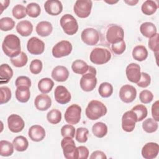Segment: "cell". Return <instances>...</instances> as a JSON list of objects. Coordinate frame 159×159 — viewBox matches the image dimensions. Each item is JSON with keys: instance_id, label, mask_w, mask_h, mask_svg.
Instances as JSON below:
<instances>
[{"instance_id": "7dc6e473", "label": "cell", "mask_w": 159, "mask_h": 159, "mask_svg": "<svg viewBox=\"0 0 159 159\" xmlns=\"http://www.w3.org/2000/svg\"><path fill=\"white\" fill-rule=\"evenodd\" d=\"M61 134L63 137H70L73 138L75 134V129L72 125H65L61 129Z\"/></svg>"}, {"instance_id": "bcb514c9", "label": "cell", "mask_w": 159, "mask_h": 159, "mask_svg": "<svg viewBox=\"0 0 159 159\" xmlns=\"http://www.w3.org/2000/svg\"><path fill=\"white\" fill-rule=\"evenodd\" d=\"M153 99V94L150 91L145 89L139 94V99L143 104L150 103Z\"/></svg>"}, {"instance_id": "f907efd6", "label": "cell", "mask_w": 159, "mask_h": 159, "mask_svg": "<svg viewBox=\"0 0 159 159\" xmlns=\"http://www.w3.org/2000/svg\"><path fill=\"white\" fill-rule=\"evenodd\" d=\"M111 48L112 52L116 55H120L123 53L126 48V45L124 40H122L118 43L112 44Z\"/></svg>"}, {"instance_id": "5bb4252c", "label": "cell", "mask_w": 159, "mask_h": 159, "mask_svg": "<svg viewBox=\"0 0 159 159\" xmlns=\"http://www.w3.org/2000/svg\"><path fill=\"white\" fill-rule=\"evenodd\" d=\"M27 48L30 54L38 55L43 53L45 44L39 38L33 37L29 39L27 43Z\"/></svg>"}, {"instance_id": "e575fe53", "label": "cell", "mask_w": 159, "mask_h": 159, "mask_svg": "<svg viewBox=\"0 0 159 159\" xmlns=\"http://www.w3.org/2000/svg\"><path fill=\"white\" fill-rule=\"evenodd\" d=\"M10 60L11 63L14 66L20 68L24 66L27 64L28 61V57L24 52H21L19 55L13 58H11Z\"/></svg>"}, {"instance_id": "44dd1931", "label": "cell", "mask_w": 159, "mask_h": 159, "mask_svg": "<svg viewBox=\"0 0 159 159\" xmlns=\"http://www.w3.org/2000/svg\"><path fill=\"white\" fill-rule=\"evenodd\" d=\"M28 135L32 141L40 142L45 138V130L40 125H34L29 128Z\"/></svg>"}, {"instance_id": "d6986e66", "label": "cell", "mask_w": 159, "mask_h": 159, "mask_svg": "<svg viewBox=\"0 0 159 159\" xmlns=\"http://www.w3.org/2000/svg\"><path fill=\"white\" fill-rule=\"evenodd\" d=\"M45 11L51 16H57L63 11V5L58 0H48L44 3Z\"/></svg>"}, {"instance_id": "30bf717a", "label": "cell", "mask_w": 159, "mask_h": 159, "mask_svg": "<svg viewBox=\"0 0 159 159\" xmlns=\"http://www.w3.org/2000/svg\"><path fill=\"white\" fill-rule=\"evenodd\" d=\"M72 48V45L69 41L61 40L53 46L52 52L55 58H61L70 55Z\"/></svg>"}, {"instance_id": "816d5d0a", "label": "cell", "mask_w": 159, "mask_h": 159, "mask_svg": "<svg viewBox=\"0 0 159 159\" xmlns=\"http://www.w3.org/2000/svg\"><path fill=\"white\" fill-rule=\"evenodd\" d=\"M15 85L18 86H27L30 88L31 86V81L30 78L25 76H20L17 77L15 81Z\"/></svg>"}, {"instance_id": "d590c367", "label": "cell", "mask_w": 159, "mask_h": 159, "mask_svg": "<svg viewBox=\"0 0 159 159\" xmlns=\"http://www.w3.org/2000/svg\"><path fill=\"white\" fill-rule=\"evenodd\" d=\"M158 124L156 120L152 118L145 120L142 123V128L147 133H153L157 130Z\"/></svg>"}, {"instance_id": "ac0fdd59", "label": "cell", "mask_w": 159, "mask_h": 159, "mask_svg": "<svg viewBox=\"0 0 159 159\" xmlns=\"http://www.w3.org/2000/svg\"><path fill=\"white\" fill-rule=\"evenodd\" d=\"M159 152V145L157 143L148 142L142 147L141 153L145 159H153L157 157Z\"/></svg>"}, {"instance_id": "1f68e13d", "label": "cell", "mask_w": 159, "mask_h": 159, "mask_svg": "<svg viewBox=\"0 0 159 159\" xmlns=\"http://www.w3.org/2000/svg\"><path fill=\"white\" fill-rule=\"evenodd\" d=\"M158 9V5L154 1L147 0L142 5V12L147 16H151L154 14Z\"/></svg>"}, {"instance_id": "cb8c5ba5", "label": "cell", "mask_w": 159, "mask_h": 159, "mask_svg": "<svg viewBox=\"0 0 159 159\" xmlns=\"http://www.w3.org/2000/svg\"><path fill=\"white\" fill-rule=\"evenodd\" d=\"M13 76V70L7 63L0 66V83L1 84L7 83Z\"/></svg>"}, {"instance_id": "8fae6325", "label": "cell", "mask_w": 159, "mask_h": 159, "mask_svg": "<svg viewBox=\"0 0 159 159\" xmlns=\"http://www.w3.org/2000/svg\"><path fill=\"white\" fill-rule=\"evenodd\" d=\"M137 122L136 114L132 110L126 111L122 117V128L124 131L130 132L134 130Z\"/></svg>"}, {"instance_id": "83f0119b", "label": "cell", "mask_w": 159, "mask_h": 159, "mask_svg": "<svg viewBox=\"0 0 159 159\" xmlns=\"http://www.w3.org/2000/svg\"><path fill=\"white\" fill-rule=\"evenodd\" d=\"M132 54L134 60L139 61H142L147 58L148 51L145 47L139 45L134 48Z\"/></svg>"}, {"instance_id": "74e56055", "label": "cell", "mask_w": 159, "mask_h": 159, "mask_svg": "<svg viewBox=\"0 0 159 159\" xmlns=\"http://www.w3.org/2000/svg\"><path fill=\"white\" fill-rule=\"evenodd\" d=\"M47 119L52 124H57L61 121V112L56 109L50 110L47 114Z\"/></svg>"}, {"instance_id": "f6af8a7d", "label": "cell", "mask_w": 159, "mask_h": 159, "mask_svg": "<svg viewBox=\"0 0 159 159\" xmlns=\"http://www.w3.org/2000/svg\"><path fill=\"white\" fill-rule=\"evenodd\" d=\"M42 67L43 64L42 61L39 59H35L30 62L29 69L32 73L34 75H37L41 72Z\"/></svg>"}, {"instance_id": "7bdbcfd3", "label": "cell", "mask_w": 159, "mask_h": 159, "mask_svg": "<svg viewBox=\"0 0 159 159\" xmlns=\"http://www.w3.org/2000/svg\"><path fill=\"white\" fill-rule=\"evenodd\" d=\"M89 130L84 127H79L76 130L75 139L80 143H85L88 140Z\"/></svg>"}, {"instance_id": "6f0895ef", "label": "cell", "mask_w": 159, "mask_h": 159, "mask_svg": "<svg viewBox=\"0 0 159 159\" xmlns=\"http://www.w3.org/2000/svg\"><path fill=\"white\" fill-rule=\"evenodd\" d=\"M124 2L129 6H135V4H137L138 3L139 1H137V0H129V1L125 0V1H124Z\"/></svg>"}, {"instance_id": "db71d44e", "label": "cell", "mask_w": 159, "mask_h": 159, "mask_svg": "<svg viewBox=\"0 0 159 159\" xmlns=\"http://www.w3.org/2000/svg\"><path fill=\"white\" fill-rule=\"evenodd\" d=\"M158 108H159V101H156L152 106V115L153 119L157 122L159 121Z\"/></svg>"}, {"instance_id": "4fadbf2b", "label": "cell", "mask_w": 159, "mask_h": 159, "mask_svg": "<svg viewBox=\"0 0 159 159\" xmlns=\"http://www.w3.org/2000/svg\"><path fill=\"white\" fill-rule=\"evenodd\" d=\"M137 96L136 89L132 85L125 84L119 91V97L122 101L125 103H130L134 101Z\"/></svg>"}, {"instance_id": "9c48e42d", "label": "cell", "mask_w": 159, "mask_h": 159, "mask_svg": "<svg viewBox=\"0 0 159 159\" xmlns=\"http://www.w3.org/2000/svg\"><path fill=\"white\" fill-rule=\"evenodd\" d=\"M81 107L78 104H72L66 110L65 119L66 122L71 125L77 124L81 119Z\"/></svg>"}, {"instance_id": "52a82bcc", "label": "cell", "mask_w": 159, "mask_h": 159, "mask_svg": "<svg viewBox=\"0 0 159 159\" xmlns=\"http://www.w3.org/2000/svg\"><path fill=\"white\" fill-rule=\"evenodd\" d=\"M61 146L66 159H77V148L73 138L65 137L61 141Z\"/></svg>"}, {"instance_id": "3957f363", "label": "cell", "mask_w": 159, "mask_h": 159, "mask_svg": "<svg viewBox=\"0 0 159 159\" xmlns=\"http://www.w3.org/2000/svg\"><path fill=\"white\" fill-rule=\"evenodd\" d=\"M96 70L92 66H89L88 71L82 75L80 84L81 88L86 92L93 91L97 84Z\"/></svg>"}, {"instance_id": "8d00e7d4", "label": "cell", "mask_w": 159, "mask_h": 159, "mask_svg": "<svg viewBox=\"0 0 159 159\" xmlns=\"http://www.w3.org/2000/svg\"><path fill=\"white\" fill-rule=\"evenodd\" d=\"M98 92L102 98H109L113 93V87L112 84L108 82L102 83L98 88Z\"/></svg>"}, {"instance_id": "7a4b0ae2", "label": "cell", "mask_w": 159, "mask_h": 159, "mask_svg": "<svg viewBox=\"0 0 159 159\" xmlns=\"http://www.w3.org/2000/svg\"><path fill=\"white\" fill-rule=\"evenodd\" d=\"M107 112L106 106L101 101H91L86 108L85 113L87 117L92 120H97L105 116Z\"/></svg>"}, {"instance_id": "d6a6232c", "label": "cell", "mask_w": 159, "mask_h": 159, "mask_svg": "<svg viewBox=\"0 0 159 159\" xmlns=\"http://www.w3.org/2000/svg\"><path fill=\"white\" fill-rule=\"evenodd\" d=\"M92 132L96 137L102 138L107 133V127L104 123L98 122L93 125Z\"/></svg>"}, {"instance_id": "5b68a950", "label": "cell", "mask_w": 159, "mask_h": 159, "mask_svg": "<svg viewBox=\"0 0 159 159\" xmlns=\"http://www.w3.org/2000/svg\"><path fill=\"white\" fill-rule=\"evenodd\" d=\"M60 25L64 32L69 35L75 34L78 30V24L76 19L71 14H66L60 19Z\"/></svg>"}, {"instance_id": "2e32d148", "label": "cell", "mask_w": 159, "mask_h": 159, "mask_svg": "<svg viewBox=\"0 0 159 159\" xmlns=\"http://www.w3.org/2000/svg\"><path fill=\"white\" fill-rule=\"evenodd\" d=\"M54 97L56 101L60 104H65L69 102L71 99L69 91L66 88L61 85L56 87L54 91Z\"/></svg>"}, {"instance_id": "8992f818", "label": "cell", "mask_w": 159, "mask_h": 159, "mask_svg": "<svg viewBox=\"0 0 159 159\" xmlns=\"http://www.w3.org/2000/svg\"><path fill=\"white\" fill-rule=\"evenodd\" d=\"M124 32L119 25L112 24L107 29L106 32V40L110 44H114L124 40Z\"/></svg>"}, {"instance_id": "681fc988", "label": "cell", "mask_w": 159, "mask_h": 159, "mask_svg": "<svg viewBox=\"0 0 159 159\" xmlns=\"http://www.w3.org/2000/svg\"><path fill=\"white\" fill-rule=\"evenodd\" d=\"M148 47L156 55L158 52V34L157 33L148 40Z\"/></svg>"}, {"instance_id": "836d02e7", "label": "cell", "mask_w": 159, "mask_h": 159, "mask_svg": "<svg viewBox=\"0 0 159 159\" xmlns=\"http://www.w3.org/2000/svg\"><path fill=\"white\" fill-rule=\"evenodd\" d=\"M14 145L7 140L0 141V155L2 157L11 156L14 152Z\"/></svg>"}, {"instance_id": "ab89813d", "label": "cell", "mask_w": 159, "mask_h": 159, "mask_svg": "<svg viewBox=\"0 0 159 159\" xmlns=\"http://www.w3.org/2000/svg\"><path fill=\"white\" fill-rule=\"evenodd\" d=\"M132 110L136 114L137 117V122L142 121L144 119L148 114L147 107L143 104H137L132 107Z\"/></svg>"}, {"instance_id": "277c9868", "label": "cell", "mask_w": 159, "mask_h": 159, "mask_svg": "<svg viewBox=\"0 0 159 159\" xmlns=\"http://www.w3.org/2000/svg\"><path fill=\"white\" fill-rule=\"evenodd\" d=\"M111 58L110 51L106 48L96 47L91 52L89 59L91 61L96 65H102L107 63Z\"/></svg>"}, {"instance_id": "603a6c76", "label": "cell", "mask_w": 159, "mask_h": 159, "mask_svg": "<svg viewBox=\"0 0 159 159\" xmlns=\"http://www.w3.org/2000/svg\"><path fill=\"white\" fill-rule=\"evenodd\" d=\"M16 28L18 34L21 36L27 37L32 32L33 25L30 21L23 20L17 23Z\"/></svg>"}, {"instance_id": "7402d4cb", "label": "cell", "mask_w": 159, "mask_h": 159, "mask_svg": "<svg viewBox=\"0 0 159 159\" xmlns=\"http://www.w3.org/2000/svg\"><path fill=\"white\" fill-rule=\"evenodd\" d=\"M52 77L58 82L65 81L69 76V71L64 66L58 65L55 67L52 71Z\"/></svg>"}, {"instance_id": "d4e9b609", "label": "cell", "mask_w": 159, "mask_h": 159, "mask_svg": "<svg viewBox=\"0 0 159 159\" xmlns=\"http://www.w3.org/2000/svg\"><path fill=\"white\" fill-rule=\"evenodd\" d=\"M35 30L39 35L41 37H47L52 32L53 27L50 22L43 20L37 24Z\"/></svg>"}, {"instance_id": "680465c9", "label": "cell", "mask_w": 159, "mask_h": 159, "mask_svg": "<svg viewBox=\"0 0 159 159\" xmlns=\"http://www.w3.org/2000/svg\"><path fill=\"white\" fill-rule=\"evenodd\" d=\"M118 1H106V2L108 3V4H115V3H117Z\"/></svg>"}, {"instance_id": "c3c4849f", "label": "cell", "mask_w": 159, "mask_h": 159, "mask_svg": "<svg viewBox=\"0 0 159 159\" xmlns=\"http://www.w3.org/2000/svg\"><path fill=\"white\" fill-rule=\"evenodd\" d=\"M150 83H151L150 76L147 73L142 72L140 79L139 81V82L137 83V84L138 86L140 88H147V86H149Z\"/></svg>"}, {"instance_id": "f546056e", "label": "cell", "mask_w": 159, "mask_h": 159, "mask_svg": "<svg viewBox=\"0 0 159 159\" xmlns=\"http://www.w3.org/2000/svg\"><path fill=\"white\" fill-rule=\"evenodd\" d=\"M89 65L82 60H76L71 65V69L75 73L83 75L88 70Z\"/></svg>"}, {"instance_id": "9f6ffc18", "label": "cell", "mask_w": 159, "mask_h": 159, "mask_svg": "<svg viewBox=\"0 0 159 159\" xmlns=\"http://www.w3.org/2000/svg\"><path fill=\"white\" fill-rule=\"evenodd\" d=\"M9 3H10V1H9V0H5V1H2V0H1V1H0L1 10V13H2V11H3L4 9H6L8 7Z\"/></svg>"}, {"instance_id": "f1b7e54d", "label": "cell", "mask_w": 159, "mask_h": 159, "mask_svg": "<svg viewBox=\"0 0 159 159\" xmlns=\"http://www.w3.org/2000/svg\"><path fill=\"white\" fill-rule=\"evenodd\" d=\"M12 143L15 150L18 152H24L29 147V142L27 139L22 135L15 137L13 140Z\"/></svg>"}, {"instance_id": "b9f144b4", "label": "cell", "mask_w": 159, "mask_h": 159, "mask_svg": "<svg viewBox=\"0 0 159 159\" xmlns=\"http://www.w3.org/2000/svg\"><path fill=\"white\" fill-rule=\"evenodd\" d=\"M12 16L17 19H21L27 16L26 7L22 4L16 5L12 10Z\"/></svg>"}, {"instance_id": "60d3db41", "label": "cell", "mask_w": 159, "mask_h": 159, "mask_svg": "<svg viewBox=\"0 0 159 159\" xmlns=\"http://www.w3.org/2000/svg\"><path fill=\"white\" fill-rule=\"evenodd\" d=\"M15 26V21L10 17H6L0 19V29L2 31H9Z\"/></svg>"}, {"instance_id": "4dcf8cb0", "label": "cell", "mask_w": 159, "mask_h": 159, "mask_svg": "<svg viewBox=\"0 0 159 159\" xmlns=\"http://www.w3.org/2000/svg\"><path fill=\"white\" fill-rule=\"evenodd\" d=\"M53 86L54 83L53 80L49 78H42L38 83V88L43 94H47L51 91Z\"/></svg>"}, {"instance_id": "6da1fadb", "label": "cell", "mask_w": 159, "mask_h": 159, "mask_svg": "<svg viewBox=\"0 0 159 159\" xmlns=\"http://www.w3.org/2000/svg\"><path fill=\"white\" fill-rule=\"evenodd\" d=\"M2 49L4 54L9 57L13 58L19 55L21 52L19 38L14 34H8L2 43Z\"/></svg>"}, {"instance_id": "ba28073f", "label": "cell", "mask_w": 159, "mask_h": 159, "mask_svg": "<svg viewBox=\"0 0 159 159\" xmlns=\"http://www.w3.org/2000/svg\"><path fill=\"white\" fill-rule=\"evenodd\" d=\"M93 2L91 0H78L73 6L75 14L80 18L88 17L91 12Z\"/></svg>"}, {"instance_id": "9a60e30c", "label": "cell", "mask_w": 159, "mask_h": 159, "mask_svg": "<svg viewBox=\"0 0 159 159\" xmlns=\"http://www.w3.org/2000/svg\"><path fill=\"white\" fill-rule=\"evenodd\" d=\"M7 125L10 131L14 133H18L24 129L25 122L20 116L13 114L7 118Z\"/></svg>"}, {"instance_id": "f5cc1de1", "label": "cell", "mask_w": 159, "mask_h": 159, "mask_svg": "<svg viewBox=\"0 0 159 159\" xmlns=\"http://www.w3.org/2000/svg\"><path fill=\"white\" fill-rule=\"evenodd\" d=\"M77 148V159H86L89 157V150L85 146H79Z\"/></svg>"}, {"instance_id": "4316f807", "label": "cell", "mask_w": 159, "mask_h": 159, "mask_svg": "<svg viewBox=\"0 0 159 159\" xmlns=\"http://www.w3.org/2000/svg\"><path fill=\"white\" fill-rule=\"evenodd\" d=\"M141 34L147 38H151L157 33L156 26L152 22H146L141 24L140 27Z\"/></svg>"}, {"instance_id": "f35d334b", "label": "cell", "mask_w": 159, "mask_h": 159, "mask_svg": "<svg viewBox=\"0 0 159 159\" xmlns=\"http://www.w3.org/2000/svg\"><path fill=\"white\" fill-rule=\"evenodd\" d=\"M26 11L27 15L33 18L37 17L41 12L40 6L35 2H30L27 4L26 7Z\"/></svg>"}, {"instance_id": "ffe728a7", "label": "cell", "mask_w": 159, "mask_h": 159, "mask_svg": "<svg viewBox=\"0 0 159 159\" xmlns=\"http://www.w3.org/2000/svg\"><path fill=\"white\" fill-rule=\"evenodd\" d=\"M34 105L37 109L44 111L50 107L52 99L49 96L43 93L36 96L34 100Z\"/></svg>"}, {"instance_id": "ee69618b", "label": "cell", "mask_w": 159, "mask_h": 159, "mask_svg": "<svg viewBox=\"0 0 159 159\" xmlns=\"http://www.w3.org/2000/svg\"><path fill=\"white\" fill-rule=\"evenodd\" d=\"M1 92V104L7 103L11 98L12 93L9 88L7 86H1L0 88Z\"/></svg>"}, {"instance_id": "7c38bea8", "label": "cell", "mask_w": 159, "mask_h": 159, "mask_svg": "<svg viewBox=\"0 0 159 159\" xmlns=\"http://www.w3.org/2000/svg\"><path fill=\"white\" fill-rule=\"evenodd\" d=\"M82 41L88 45H94L99 40V34L98 31L94 28H86L84 29L81 34Z\"/></svg>"}, {"instance_id": "11a10c76", "label": "cell", "mask_w": 159, "mask_h": 159, "mask_svg": "<svg viewBox=\"0 0 159 159\" xmlns=\"http://www.w3.org/2000/svg\"><path fill=\"white\" fill-rule=\"evenodd\" d=\"M89 158L91 159H106L107 157L103 152L96 150L91 153Z\"/></svg>"}, {"instance_id": "484cf974", "label": "cell", "mask_w": 159, "mask_h": 159, "mask_svg": "<svg viewBox=\"0 0 159 159\" xmlns=\"http://www.w3.org/2000/svg\"><path fill=\"white\" fill-rule=\"evenodd\" d=\"M16 99L22 103L27 102L30 97V91L27 86H18L15 92Z\"/></svg>"}, {"instance_id": "e0dca14e", "label": "cell", "mask_w": 159, "mask_h": 159, "mask_svg": "<svg viewBox=\"0 0 159 159\" xmlns=\"http://www.w3.org/2000/svg\"><path fill=\"white\" fill-rule=\"evenodd\" d=\"M125 74L127 79L130 82L134 83H138L141 76L140 65L135 63H130L126 67Z\"/></svg>"}]
</instances>
